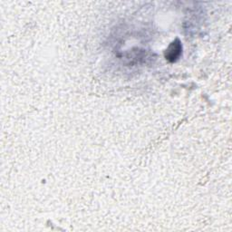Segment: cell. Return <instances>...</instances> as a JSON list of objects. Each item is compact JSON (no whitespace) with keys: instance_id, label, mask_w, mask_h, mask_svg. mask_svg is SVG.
Returning <instances> with one entry per match:
<instances>
[{"instance_id":"6da1fadb","label":"cell","mask_w":232,"mask_h":232,"mask_svg":"<svg viewBox=\"0 0 232 232\" xmlns=\"http://www.w3.org/2000/svg\"><path fill=\"white\" fill-rule=\"evenodd\" d=\"M172 45H173V47H174V49H172V51H174V54L176 53V51H180V44L172 43ZM168 54H169V59L172 58V60H174L177 57L176 55H173V52H168Z\"/></svg>"}]
</instances>
